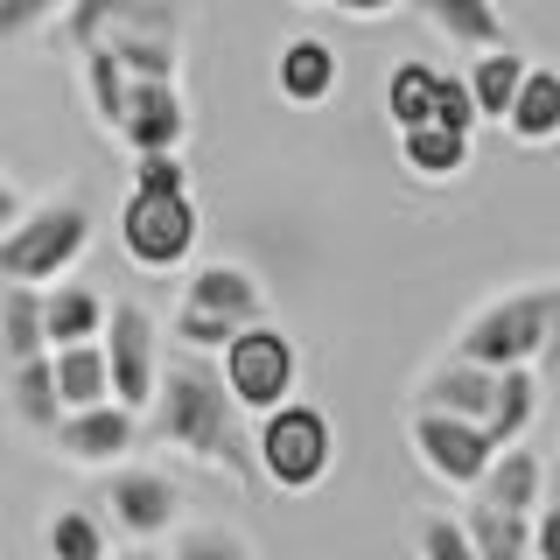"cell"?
I'll list each match as a JSON object with an SVG mask.
<instances>
[{
	"mask_svg": "<svg viewBox=\"0 0 560 560\" xmlns=\"http://www.w3.org/2000/svg\"><path fill=\"white\" fill-rule=\"evenodd\" d=\"M148 428L162 448H183L189 463L224 469V477H253V448L238 442V407L224 393L210 350H183V358H162V378H154Z\"/></svg>",
	"mask_w": 560,
	"mask_h": 560,
	"instance_id": "obj_1",
	"label": "cell"
},
{
	"mask_svg": "<svg viewBox=\"0 0 560 560\" xmlns=\"http://www.w3.org/2000/svg\"><path fill=\"white\" fill-rule=\"evenodd\" d=\"M553 315H560V280L504 288V294H490L483 308L463 315L455 358L490 364V372H504V364H539V350H547V337H553Z\"/></svg>",
	"mask_w": 560,
	"mask_h": 560,
	"instance_id": "obj_2",
	"label": "cell"
},
{
	"mask_svg": "<svg viewBox=\"0 0 560 560\" xmlns=\"http://www.w3.org/2000/svg\"><path fill=\"white\" fill-rule=\"evenodd\" d=\"M84 253H92V203H84L78 189H63V197L22 203V218L0 232V280L49 288V280H63Z\"/></svg>",
	"mask_w": 560,
	"mask_h": 560,
	"instance_id": "obj_3",
	"label": "cell"
},
{
	"mask_svg": "<svg viewBox=\"0 0 560 560\" xmlns=\"http://www.w3.org/2000/svg\"><path fill=\"white\" fill-rule=\"evenodd\" d=\"M259 315H267V280L253 267H238V259H203V267H189V280H183L168 337L183 350H218L232 329L259 323Z\"/></svg>",
	"mask_w": 560,
	"mask_h": 560,
	"instance_id": "obj_4",
	"label": "cell"
},
{
	"mask_svg": "<svg viewBox=\"0 0 560 560\" xmlns=\"http://www.w3.org/2000/svg\"><path fill=\"white\" fill-rule=\"evenodd\" d=\"M253 469L267 477L273 490H315L337 469V420H329L323 407H308V399H280V407L259 413L253 428Z\"/></svg>",
	"mask_w": 560,
	"mask_h": 560,
	"instance_id": "obj_5",
	"label": "cell"
},
{
	"mask_svg": "<svg viewBox=\"0 0 560 560\" xmlns=\"http://www.w3.org/2000/svg\"><path fill=\"white\" fill-rule=\"evenodd\" d=\"M218 378H224V393H232V407L259 420L267 407L302 393V343L259 315V323H245L218 343Z\"/></svg>",
	"mask_w": 560,
	"mask_h": 560,
	"instance_id": "obj_6",
	"label": "cell"
},
{
	"mask_svg": "<svg viewBox=\"0 0 560 560\" xmlns=\"http://www.w3.org/2000/svg\"><path fill=\"white\" fill-rule=\"evenodd\" d=\"M197 232H203V218L189 189H127V203H119V245H127V259L140 273L189 267Z\"/></svg>",
	"mask_w": 560,
	"mask_h": 560,
	"instance_id": "obj_7",
	"label": "cell"
},
{
	"mask_svg": "<svg viewBox=\"0 0 560 560\" xmlns=\"http://www.w3.org/2000/svg\"><path fill=\"white\" fill-rule=\"evenodd\" d=\"M98 350H105V378H113V399L140 413V407L154 399V378H162V358H168L154 308H140V302H105Z\"/></svg>",
	"mask_w": 560,
	"mask_h": 560,
	"instance_id": "obj_8",
	"label": "cell"
},
{
	"mask_svg": "<svg viewBox=\"0 0 560 560\" xmlns=\"http://www.w3.org/2000/svg\"><path fill=\"white\" fill-rule=\"evenodd\" d=\"M183 0H63V14L49 28L57 49H92V43H119V35H175L183 43Z\"/></svg>",
	"mask_w": 560,
	"mask_h": 560,
	"instance_id": "obj_9",
	"label": "cell"
},
{
	"mask_svg": "<svg viewBox=\"0 0 560 560\" xmlns=\"http://www.w3.org/2000/svg\"><path fill=\"white\" fill-rule=\"evenodd\" d=\"M105 533L119 539H168L175 518H183V483L168 469L148 463H113L105 469Z\"/></svg>",
	"mask_w": 560,
	"mask_h": 560,
	"instance_id": "obj_10",
	"label": "cell"
},
{
	"mask_svg": "<svg viewBox=\"0 0 560 560\" xmlns=\"http://www.w3.org/2000/svg\"><path fill=\"white\" fill-rule=\"evenodd\" d=\"M407 448H413V463L428 469V477L442 483V490H477L483 463L498 455L477 420H463V413H434V407H413V413H407Z\"/></svg>",
	"mask_w": 560,
	"mask_h": 560,
	"instance_id": "obj_11",
	"label": "cell"
},
{
	"mask_svg": "<svg viewBox=\"0 0 560 560\" xmlns=\"http://www.w3.org/2000/svg\"><path fill=\"white\" fill-rule=\"evenodd\" d=\"M49 448L63 455L70 469H113L140 448V413L119 407V399H92V407H70L57 428H49Z\"/></svg>",
	"mask_w": 560,
	"mask_h": 560,
	"instance_id": "obj_12",
	"label": "cell"
},
{
	"mask_svg": "<svg viewBox=\"0 0 560 560\" xmlns=\"http://www.w3.org/2000/svg\"><path fill=\"white\" fill-rule=\"evenodd\" d=\"M113 140H127V154L183 148V140H189V98H183V78H127V98H119Z\"/></svg>",
	"mask_w": 560,
	"mask_h": 560,
	"instance_id": "obj_13",
	"label": "cell"
},
{
	"mask_svg": "<svg viewBox=\"0 0 560 560\" xmlns=\"http://www.w3.org/2000/svg\"><path fill=\"white\" fill-rule=\"evenodd\" d=\"M343 84V57L337 43H323V35H294V43H280L273 57V92L294 105V113H315V105H329Z\"/></svg>",
	"mask_w": 560,
	"mask_h": 560,
	"instance_id": "obj_14",
	"label": "cell"
},
{
	"mask_svg": "<svg viewBox=\"0 0 560 560\" xmlns=\"http://www.w3.org/2000/svg\"><path fill=\"white\" fill-rule=\"evenodd\" d=\"M0 407L14 413V428L22 434H43L63 420V399H57V378H49V350H35L22 364H0Z\"/></svg>",
	"mask_w": 560,
	"mask_h": 560,
	"instance_id": "obj_15",
	"label": "cell"
},
{
	"mask_svg": "<svg viewBox=\"0 0 560 560\" xmlns=\"http://www.w3.org/2000/svg\"><path fill=\"white\" fill-rule=\"evenodd\" d=\"M498 127L518 148H553L560 140V70L553 63H525V78H518V92H512Z\"/></svg>",
	"mask_w": 560,
	"mask_h": 560,
	"instance_id": "obj_16",
	"label": "cell"
},
{
	"mask_svg": "<svg viewBox=\"0 0 560 560\" xmlns=\"http://www.w3.org/2000/svg\"><path fill=\"white\" fill-rule=\"evenodd\" d=\"M490 385H498V372L490 364H469V358H448L442 364H428L413 385V407H434V413H463V420H483L490 407Z\"/></svg>",
	"mask_w": 560,
	"mask_h": 560,
	"instance_id": "obj_17",
	"label": "cell"
},
{
	"mask_svg": "<svg viewBox=\"0 0 560 560\" xmlns=\"http://www.w3.org/2000/svg\"><path fill=\"white\" fill-rule=\"evenodd\" d=\"M533 420H539V372H533V364H504L477 428L490 434V448H504V442H525Z\"/></svg>",
	"mask_w": 560,
	"mask_h": 560,
	"instance_id": "obj_18",
	"label": "cell"
},
{
	"mask_svg": "<svg viewBox=\"0 0 560 560\" xmlns=\"http://www.w3.org/2000/svg\"><path fill=\"white\" fill-rule=\"evenodd\" d=\"M455 525L469 533V547L483 560H533V512H504V504H490L469 490V504L455 512Z\"/></svg>",
	"mask_w": 560,
	"mask_h": 560,
	"instance_id": "obj_19",
	"label": "cell"
},
{
	"mask_svg": "<svg viewBox=\"0 0 560 560\" xmlns=\"http://www.w3.org/2000/svg\"><path fill=\"white\" fill-rule=\"evenodd\" d=\"M477 498L504 504V512H533V504L547 498V463H539V455L525 448V442H504V448L483 463V477H477Z\"/></svg>",
	"mask_w": 560,
	"mask_h": 560,
	"instance_id": "obj_20",
	"label": "cell"
},
{
	"mask_svg": "<svg viewBox=\"0 0 560 560\" xmlns=\"http://www.w3.org/2000/svg\"><path fill=\"white\" fill-rule=\"evenodd\" d=\"M420 14H428L434 35H448L455 49H504L512 43V22L498 14V0H420Z\"/></svg>",
	"mask_w": 560,
	"mask_h": 560,
	"instance_id": "obj_21",
	"label": "cell"
},
{
	"mask_svg": "<svg viewBox=\"0 0 560 560\" xmlns=\"http://www.w3.org/2000/svg\"><path fill=\"white\" fill-rule=\"evenodd\" d=\"M469 154H477V133H455V127H399V162L407 175L420 183H455V175L469 168Z\"/></svg>",
	"mask_w": 560,
	"mask_h": 560,
	"instance_id": "obj_22",
	"label": "cell"
},
{
	"mask_svg": "<svg viewBox=\"0 0 560 560\" xmlns=\"http://www.w3.org/2000/svg\"><path fill=\"white\" fill-rule=\"evenodd\" d=\"M98 323H105V294L98 288H84V280H70V273L43 288V343L49 350L98 337Z\"/></svg>",
	"mask_w": 560,
	"mask_h": 560,
	"instance_id": "obj_23",
	"label": "cell"
},
{
	"mask_svg": "<svg viewBox=\"0 0 560 560\" xmlns=\"http://www.w3.org/2000/svg\"><path fill=\"white\" fill-rule=\"evenodd\" d=\"M43 560H113V533L92 504H57L43 518Z\"/></svg>",
	"mask_w": 560,
	"mask_h": 560,
	"instance_id": "obj_24",
	"label": "cell"
},
{
	"mask_svg": "<svg viewBox=\"0 0 560 560\" xmlns=\"http://www.w3.org/2000/svg\"><path fill=\"white\" fill-rule=\"evenodd\" d=\"M49 378H57L63 413H70V407H92V399H113V378H105V350H98V337L57 343V350H49Z\"/></svg>",
	"mask_w": 560,
	"mask_h": 560,
	"instance_id": "obj_25",
	"label": "cell"
},
{
	"mask_svg": "<svg viewBox=\"0 0 560 560\" xmlns=\"http://www.w3.org/2000/svg\"><path fill=\"white\" fill-rule=\"evenodd\" d=\"M43 343V288H22V280H0V364H22Z\"/></svg>",
	"mask_w": 560,
	"mask_h": 560,
	"instance_id": "obj_26",
	"label": "cell"
},
{
	"mask_svg": "<svg viewBox=\"0 0 560 560\" xmlns=\"http://www.w3.org/2000/svg\"><path fill=\"white\" fill-rule=\"evenodd\" d=\"M518 78H525V57H518L512 43H504V49H477V63L463 70L477 119H490V127H498V119H504V105H512V92H518Z\"/></svg>",
	"mask_w": 560,
	"mask_h": 560,
	"instance_id": "obj_27",
	"label": "cell"
},
{
	"mask_svg": "<svg viewBox=\"0 0 560 560\" xmlns=\"http://www.w3.org/2000/svg\"><path fill=\"white\" fill-rule=\"evenodd\" d=\"M434 78H442V63L399 57L385 70V119H393V127H428L434 119Z\"/></svg>",
	"mask_w": 560,
	"mask_h": 560,
	"instance_id": "obj_28",
	"label": "cell"
},
{
	"mask_svg": "<svg viewBox=\"0 0 560 560\" xmlns=\"http://www.w3.org/2000/svg\"><path fill=\"white\" fill-rule=\"evenodd\" d=\"M78 63H84V105H92L98 133H113L119 98H127V63H119L113 49H78Z\"/></svg>",
	"mask_w": 560,
	"mask_h": 560,
	"instance_id": "obj_29",
	"label": "cell"
},
{
	"mask_svg": "<svg viewBox=\"0 0 560 560\" xmlns=\"http://www.w3.org/2000/svg\"><path fill=\"white\" fill-rule=\"evenodd\" d=\"M168 553L175 560H259L253 539H245L238 525H175Z\"/></svg>",
	"mask_w": 560,
	"mask_h": 560,
	"instance_id": "obj_30",
	"label": "cell"
},
{
	"mask_svg": "<svg viewBox=\"0 0 560 560\" xmlns=\"http://www.w3.org/2000/svg\"><path fill=\"white\" fill-rule=\"evenodd\" d=\"M413 560H483V553L469 547V533L448 512H420L413 518Z\"/></svg>",
	"mask_w": 560,
	"mask_h": 560,
	"instance_id": "obj_31",
	"label": "cell"
},
{
	"mask_svg": "<svg viewBox=\"0 0 560 560\" xmlns=\"http://www.w3.org/2000/svg\"><path fill=\"white\" fill-rule=\"evenodd\" d=\"M434 127H455V133H477V105H469V84L455 78V70H442L434 78Z\"/></svg>",
	"mask_w": 560,
	"mask_h": 560,
	"instance_id": "obj_32",
	"label": "cell"
},
{
	"mask_svg": "<svg viewBox=\"0 0 560 560\" xmlns=\"http://www.w3.org/2000/svg\"><path fill=\"white\" fill-rule=\"evenodd\" d=\"M63 14V0H0V43H22V35H43Z\"/></svg>",
	"mask_w": 560,
	"mask_h": 560,
	"instance_id": "obj_33",
	"label": "cell"
},
{
	"mask_svg": "<svg viewBox=\"0 0 560 560\" xmlns=\"http://www.w3.org/2000/svg\"><path fill=\"white\" fill-rule=\"evenodd\" d=\"M133 189H189L183 148H154V154H133Z\"/></svg>",
	"mask_w": 560,
	"mask_h": 560,
	"instance_id": "obj_34",
	"label": "cell"
},
{
	"mask_svg": "<svg viewBox=\"0 0 560 560\" xmlns=\"http://www.w3.org/2000/svg\"><path fill=\"white\" fill-rule=\"evenodd\" d=\"M533 560H560V498L533 504Z\"/></svg>",
	"mask_w": 560,
	"mask_h": 560,
	"instance_id": "obj_35",
	"label": "cell"
},
{
	"mask_svg": "<svg viewBox=\"0 0 560 560\" xmlns=\"http://www.w3.org/2000/svg\"><path fill=\"white\" fill-rule=\"evenodd\" d=\"M393 8H407V0H337V14H350V22H378Z\"/></svg>",
	"mask_w": 560,
	"mask_h": 560,
	"instance_id": "obj_36",
	"label": "cell"
},
{
	"mask_svg": "<svg viewBox=\"0 0 560 560\" xmlns=\"http://www.w3.org/2000/svg\"><path fill=\"white\" fill-rule=\"evenodd\" d=\"M22 203H28V197H22V189H14V175L0 168V232H8V224L22 218Z\"/></svg>",
	"mask_w": 560,
	"mask_h": 560,
	"instance_id": "obj_37",
	"label": "cell"
},
{
	"mask_svg": "<svg viewBox=\"0 0 560 560\" xmlns=\"http://www.w3.org/2000/svg\"><path fill=\"white\" fill-rule=\"evenodd\" d=\"M113 560H175V553L162 547V539H127V547H119Z\"/></svg>",
	"mask_w": 560,
	"mask_h": 560,
	"instance_id": "obj_38",
	"label": "cell"
},
{
	"mask_svg": "<svg viewBox=\"0 0 560 560\" xmlns=\"http://www.w3.org/2000/svg\"><path fill=\"white\" fill-rule=\"evenodd\" d=\"M539 364H553V372H560V315H553V337H547V350H539Z\"/></svg>",
	"mask_w": 560,
	"mask_h": 560,
	"instance_id": "obj_39",
	"label": "cell"
},
{
	"mask_svg": "<svg viewBox=\"0 0 560 560\" xmlns=\"http://www.w3.org/2000/svg\"><path fill=\"white\" fill-rule=\"evenodd\" d=\"M547 498H560V455L547 463Z\"/></svg>",
	"mask_w": 560,
	"mask_h": 560,
	"instance_id": "obj_40",
	"label": "cell"
},
{
	"mask_svg": "<svg viewBox=\"0 0 560 560\" xmlns=\"http://www.w3.org/2000/svg\"><path fill=\"white\" fill-rule=\"evenodd\" d=\"M302 8H323V0H302Z\"/></svg>",
	"mask_w": 560,
	"mask_h": 560,
	"instance_id": "obj_41",
	"label": "cell"
}]
</instances>
